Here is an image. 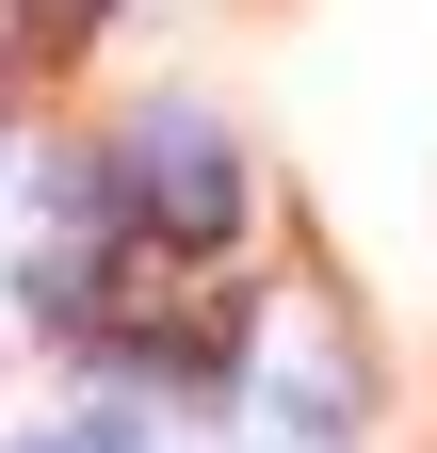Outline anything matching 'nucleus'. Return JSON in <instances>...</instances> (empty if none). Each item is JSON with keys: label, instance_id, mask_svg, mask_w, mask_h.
I'll return each mask as SVG.
<instances>
[{"label": "nucleus", "instance_id": "nucleus-3", "mask_svg": "<svg viewBox=\"0 0 437 453\" xmlns=\"http://www.w3.org/2000/svg\"><path fill=\"white\" fill-rule=\"evenodd\" d=\"M33 453H130V437H33Z\"/></svg>", "mask_w": 437, "mask_h": 453}, {"label": "nucleus", "instance_id": "nucleus-2", "mask_svg": "<svg viewBox=\"0 0 437 453\" xmlns=\"http://www.w3.org/2000/svg\"><path fill=\"white\" fill-rule=\"evenodd\" d=\"M114 324L162 340V357H211V340H227V292L195 275V243H130L114 259Z\"/></svg>", "mask_w": 437, "mask_h": 453}, {"label": "nucleus", "instance_id": "nucleus-1", "mask_svg": "<svg viewBox=\"0 0 437 453\" xmlns=\"http://www.w3.org/2000/svg\"><path fill=\"white\" fill-rule=\"evenodd\" d=\"M114 211L146 226V243H227L243 226V146L211 130V113H146V130L114 146Z\"/></svg>", "mask_w": 437, "mask_h": 453}]
</instances>
